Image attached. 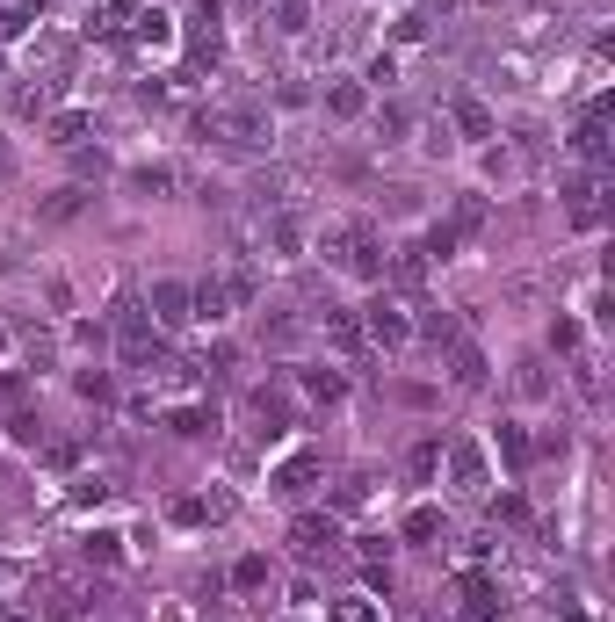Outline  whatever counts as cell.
<instances>
[{"label": "cell", "mask_w": 615, "mask_h": 622, "mask_svg": "<svg viewBox=\"0 0 615 622\" xmlns=\"http://www.w3.org/2000/svg\"><path fill=\"white\" fill-rule=\"evenodd\" d=\"M449 478H456L464 500H478V492H485V456H478V442H449Z\"/></svg>", "instance_id": "obj_7"}, {"label": "cell", "mask_w": 615, "mask_h": 622, "mask_svg": "<svg viewBox=\"0 0 615 622\" xmlns=\"http://www.w3.org/2000/svg\"><path fill=\"white\" fill-rule=\"evenodd\" d=\"M398 536H406V543H435V536H442V507H413Z\"/></svg>", "instance_id": "obj_18"}, {"label": "cell", "mask_w": 615, "mask_h": 622, "mask_svg": "<svg viewBox=\"0 0 615 622\" xmlns=\"http://www.w3.org/2000/svg\"><path fill=\"white\" fill-rule=\"evenodd\" d=\"M116 348L131 369L160 362V333H152V311H138V297H116Z\"/></svg>", "instance_id": "obj_3"}, {"label": "cell", "mask_w": 615, "mask_h": 622, "mask_svg": "<svg viewBox=\"0 0 615 622\" xmlns=\"http://www.w3.org/2000/svg\"><path fill=\"white\" fill-rule=\"evenodd\" d=\"M449 384H456V391H478V384H485V355L471 348V340L456 348V362H449Z\"/></svg>", "instance_id": "obj_14"}, {"label": "cell", "mask_w": 615, "mask_h": 622, "mask_svg": "<svg viewBox=\"0 0 615 622\" xmlns=\"http://www.w3.org/2000/svg\"><path fill=\"white\" fill-rule=\"evenodd\" d=\"M131 37H138V44H167L174 29H167V15H160V8H138V15H131Z\"/></svg>", "instance_id": "obj_20"}, {"label": "cell", "mask_w": 615, "mask_h": 622, "mask_svg": "<svg viewBox=\"0 0 615 622\" xmlns=\"http://www.w3.org/2000/svg\"><path fill=\"white\" fill-rule=\"evenodd\" d=\"M406 333H413V319H406V311H398L391 297H377V304H369V340H384V348H398Z\"/></svg>", "instance_id": "obj_8"}, {"label": "cell", "mask_w": 615, "mask_h": 622, "mask_svg": "<svg viewBox=\"0 0 615 622\" xmlns=\"http://www.w3.org/2000/svg\"><path fill=\"white\" fill-rule=\"evenodd\" d=\"M131 189H138V196H167V189H174V167H138Z\"/></svg>", "instance_id": "obj_22"}, {"label": "cell", "mask_w": 615, "mask_h": 622, "mask_svg": "<svg viewBox=\"0 0 615 622\" xmlns=\"http://www.w3.org/2000/svg\"><path fill=\"white\" fill-rule=\"evenodd\" d=\"M152 319L160 326H189V283H152Z\"/></svg>", "instance_id": "obj_9"}, {"label": "cell", "mask_w": 615, "mask_h": 622, "mask_svg": "<svg viewBox=\"0 0 615 622\" xmlns=\"http://www.w3.org/2000/svg\"><path fill=\"white\" fill-rule=\"evenodd\" d=\"M0 406H22V377H0Z\"/></svg>", "instance_id": "obj_34"}, {"label": "cell", "mask_w": 615, "mask_h": 622, "mask_svg": "<svg viewBox=\"0 0 615 622\" xmlns=\"http://www.w3.org/2000/svg\"><path fill=\"white\" fill-rule=\"evenodd\" d=\"M275 29H283V37H304V29H312V8H304V0H283V15H275Z\"/></svg>", "instance_id": "obj_24"}, {"label": "cell", "mask_w": 615, "mask_h": 622, "mask_svg": "<svg viewBox=\"0 0 615 622\" xmlns=\"http://www.w3.org/2000/svg\"><path fill=\"white\" fill-rule=\"evenodd\" d=\"M326 109H333V116H362V87H348V80H341V87L326 95Z\"/></svg>", "instance_id": "obj_26"}, {"label": "cell", "mask_w": 615, "mask_h": 622, "mask_svg": "<svg viewBox=\"0 0 615 622\" xmlns=\"http://www.w3.org/2000/svg\"><path fill=\"white\" fill-rule=\"evenodd\" d=\"M203 131L225 138V145L261 152V145L275 138V116H268V102H218V109H203Z\"/></svg>", "instance_id": "obj_1"}, {"label": "cell", "mask_w": 615, "mask_h": 622, "mask_svg": "<svg viewBox=\"0 0 615 622\" xmlns=\"http://www.w3.org/2000/svg\"><path fill=\"white\" fill-rule=\"evenodd\" d=\"M326 622H384L377 608H369V601H333V615Z\"/></svg>", "instance_id": "obj_27"}, {"label": "cell", "mask_w": 615, "mask_h": 622, "mask_svg": "<svg viewBox=\"0 0 615 622\" xmlns=\"http://www.w3.org/2000/svg\"><path fill=\"white\" fill-rule=\"evenodd\" d=\"M167 427L181 434V442H196V434L218 427V413H210V406H181V413H167Z\"/></svg>", "instance_id": "obj_17"}, {"label": "cell", "mask_w": 615, "mask_h": 622, "mask_svg": "<svg viewBox=\"0 0 615 622\" xmlns=\"http://www.w3.org/2000/svg\"><path fill=\"white\" fill-rule=\"evenodd\" d=\"M80 398H109V377H102V369H80Z\"/></svg>", "instance_id": "obj_33"}, {"label": "cell", "mask_w": 615, "mask_h": 622, "mask_svg": "<svg viewBox=\"0 0 615 622\" xmlns=\"http://www.w3.org/2000/svg\"><path fill=\"white\" fill-rule=\"evenodd\" d=\"M261 239H268V246H275V254H283V261H290V254H297V246H304V225H297V217H283V210H275V217H268V225H261Z\"/></svg>", "instance_id": "obj_13"}, {"label": "cell", "mask_w": 615, "mask_h": 622, "mask_svg": "<svg viewBox=\"0 0 615 622\" xmlns=\"http://www.w3.org/2000/svg\"><path fill=\"white\" fill-rule=\"evenodd\" d=\"M51 95H58V80H37V87H22V95H15V109H22V116H44Z\"/></svg>", "instance_id": "obj_23"}, {"label": "cell", "mask_w": 615, "mask_h": 622, "mask_svg": "<svg viewBox=\"0 0 615 622\" xmlns=\"http://www.w3.org/2000/svg\"><path fill=\"white\" fill-rule=\"evenodd\" d=\"M22 29H29V8H0V44L22 37Z\"/></svg>", "instance_id": "obj_30"}, {"label": "cell", "mask_w": 615, "mask_h": 622, "mask_svg": "<svg viewBox=\"0 0 615 622\" xmlns=\"http://www.w3.org/2000/svg\"><path fill=\"white\" fill-rule=\"evenodd\" d=\"M0 348H8V333H0Z\"/></svg>", "instance_id": "obj_37"}, {"label": "cell", "mask_w": 615, "mask_h": 622, "mask_svg": "<svg viewBox=\"0 0 615 622\" xmlns=\"http://www.w3.org/2000/svg\"><path fill=\"white\" fill-rule=\"evenodd\" d=\"M138 8H145V0H109V22H116V15H138Z\"/></svg>", "instance_id": "obj_35"}, {"label": "cell", "mask_w": 615, "mask_h": 622, "mask_svg": "<svg viewBox=\"0 0 615 622\" xmlns=\"http://www.w3.org/2000/svg\"><path fill=\"white\" fill-rule=\"evenodd\" d=\"M8 434H15V442H37L44 420H37V413H15V420H8Z\"/></svg>", "instance_id": "obj_31"}, {"label": "cell", "mask_w": 615, "mask_h": 622, "mask_svg": "<svg viewBox=\"0 0 615 622\" xmlns=\"http://www.w3.org/2000/svg\"><path fill=\"white\" fill-rule=\"evenodd\" d=\"M87 138V109H66V116H51V145H80Z\"/></svg>", "instance_id": "obj_21"}, {"label": "cell", "mask_w": 615, "mask_h": 622, "mask_svg": "<svg viewBox=\"0 0 615 622\" xmlns=\"http://www.w3.org/2000/svg\"><path fill=\"white\" fill-rule=\"evenodd\" d=\"M218 51H225V37H218V0H196V22H189V58H196V66H218Z\"/></svg>", "instance_id": "obj_5"}, {"label": "cell", "mask_w": 615, "mask_h": 622, "mask_svg": "<svg viewBox=\"0 0 615 622\" xmlns=\"http://www.w3.org/2000/svg\"><path fill=\"white\" fill-rule=\"evenodd\" d=\"M500 615V586H492L485 572H471L464 579V622H492Z\"/></svg>", "instance_id": "obj_10"}, {"label": "cell", "mask_w": 615, "mask_h": 622, "mask_svg": "<svg viewBox=\"0 0 615 622\" xmlns=\"http://www.w3.org/2000/svg\"><path fill=\"white\" fill-rule=\"evenodd\" d=\"M0 181H8V152H0Z\"/></svg>", "instance_id": "obj_36"}, {"label": "cell", "mask_w": 615, "mask_h": 622, "mask_svg": "<svg viewBox=\"0 0 615 622\" xmlns=\"http://www.w3.org/2000/svg\"><path fill=\"white\" fill-rule=\"evenodd\" d=\"M319 254H326V261H341L348 275H362V283H384V246L369 239V232H348V225H333V232L319 239Z\"/></svg>", "instance_id": "obj_2"}, {"label": "cell", "mask_w": 615, "mask_h": 622, "mask_svg": "<svg viewBox=\"0 0 615 622\" xmlns=\"http://www.w3.org/2000/svg\"><path fill=\"white\" fill-rule=\"evenodd\" d=\"M384 268H391V283H398V290H420V283H427V254H420V246H398Z\"/></svg>", "instance_id": "obj_11"}, {"label": "cell", "mask_w": 615, "mask_h": 622, "mask_svg": "<svg viewBox=\"0 0 615 622\" xmlns=\"http://www.w3.org/2000/svg\"><path fill=\"white\" fill-rule=\"evenodd\" d=\"M435 463H442V442H420L413 449V478H435Z\"/></svg>", "instance_id": "obj_29"}, {"label": "cell", "mask_w": 615, "mask_h": 622, "mask_svg": "<svg viewBox=\"0 0 615 622\" xmlns=\"http://www.w3.org/2000/svg\"><path fill=\"white\" fill-rule=\"evenodd\" d=\"M319 478H326V456H319V449H304V456H290V463H275V478H268V485L297 500V492H312Z\"/></svg>", "instance_id": "obj_6"}, {"label": "cell", "mask_w": 615, "mask_h": 622, "mask_svg": "<svg viewBox=\"0 0 615 622\" xmlns=\"http://www.w3.org/2000/svg\"><path fill=\"white\" fill-rule=\"evenodd\" d=\"M232 586H246V594L268 586V557H239V565H232Z\"/></svg>", "instance_id": "obj_25"}, {"label": "cell", "mask_w": 615, "mask_h": 622, "mask_svg": "<svg viewBox=\"0 0 615 622\" xmlns=\"http://www.w3.org/2000/svg\"><path fill=\"white\" fill-rule=\"evenodd\" d=\"M500 449H507V463H514V471H521V463H529V442H521L514 427H500Z\"/></svg>", "instance_id": "obj_32"}, {"label": "cell", "mask_w": 615, "mask_h": 622, "mask_svg": "<svg viewBox=\"0 0 615 622\" xmlns=\"http://www.w3.org/2000/svg\"><path fill=\"white\" fill-rule=\"evenodd\" d=\"M333 543H341V521H333V514H297V521H290V550L312 557V565H319V557H333Z\"/></svg>", "instance_id": "obj_4"}, {"label": "cell", "mask_w": 615, "mask_h": 622, "mask_svg": "<svg viewBox=\"0 0 615 622\" xmlns=\"http://www.w3.org/2000/svg\"><path fill=\"white\" fill-rule=\"evenodd\" d=\"M456 131H464V138H492V109L464 95V102H456Z\"/></svg>", "instance_id": "obj_19"}, {"label": "cell", "mask_w": 615, "mask_h": 622, "mask_svg": "<svg viewBox=\"0 0 615 622\" xmlns=\"http://www.w3.org/2000/svg\"><path fill=\"white\" fill-rule=\"evenodd\" d=\"M362 500H369V471H355L341 492H333V507H362Z\"/></svg>", "instance_id": "obj_28"}, {"label": "cell", "mask_w": 615, "mask_h": 622, "mask_svg": "<svg viewBox=\"0 0 615 622\" xmlns=\"http://www.w3.org/2000/svg\"><path fill=\"white\" fill-rule=\"evenodd\" d=\"M572 152H579L587 167H601V160H608V131H601V109H594V116H587V123L572 131Z\"/></svg>", "instance_id": "obj_12"}, {"label": "cell", "mask_w": 615, "mask_h": 622, "mask_svg": "<svg viewBox=\"0 0 615 622\" xmlns=\"http://www.w3.org/2000/svg\"><path fill=\"white\" fill-rule=\"evenodd\" d=\"M326 340H333V348H362V326H355V311H341V304H326Z\"/></svg>", "instance_id": "obj_16"}, {"label": "cell", "mask_w": 615, "mask_h": 622, "mask_svg": "<svg viewBox=\"0 0 615 622\" xmlns=\"http://www.w3.org/2000/svg\"><path fill=\"white\" fill-rule=\"evenodd\" d=\"M80 210H87V189H58V196H44V203H37L44 225H66V217H80Z\"/></svg>", "instance_id": "obj_15"}]
</instances>
